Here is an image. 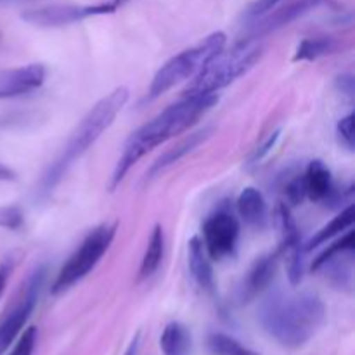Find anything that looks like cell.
<instances>
[{
    "instance_id": "obj_22",
    "label": "cell",
    "mask_w": 355,
    "mask_h": 355,
    "mask_svg": "<svg viewBox=\"0 0 355 355\" xmlns=\"http://www.w3.org/2000/svg\"><path fill=\"white\" fill-rule=\"evenodd\" d=\"M208 349L214 355H259L253 350L246 349L245 345L234 340L232 336L224 333H214L208 338Z\"/></svg>"
},
{
    "instance_id": "obj_15",
    "label": "cell",
    "mask_w": 355,
    "mask_h": 355,
    "mask_svg": "<svg viewBox=\"0 0 355 355\" xmlns=\"http://www.w3.org/2000/svg\"><path fill=\"white\" fill-rule=\"evenodd\" d=\"M211 132H214V128H201V130L187 135L184 141H180L179 144H175L173 148L166 149V153H163V155L159 156L155 163H153L151 168H149V172H148L149 179H155V177L159 175L163 170H166L168 166L175 165V163H179L184 156H187L189 153H193L198 146H201L205 141H207V139H210Z\"/></svg>"
},
{
    "instance_id": "obj_23",
    "label": "cell",
    "mask_w": 355,
    "mask_h": 355,
    "mask_svg": "<svg viewBox=\"0 0 355 355\" xmlns=\"http://www.w3.org/2000/svg\"><path fill=\"white\" fill-rule=\"evenodd\" d=\"M24 214L16 205H6L0 207V227L7 231H17L23 227Z\"/></svg>"
},
{
    "instance_id": "obj_20",
    "label": "cell",
    "mask_w": 355,
    "mask_h": 355,
    "mask_svg": "<svg viewBox=\"0 0 355 355\" xmlns=\"http://www.w3.org/2000/svg\"><path fill=\"white\" fill-rule=\"evenodd\" d=\"M159 345L165 355H191L193 342H191L189 329L180 322H170L163 329Z\"/></svg>"
},
{
    "instance_id": "obj_11",
    "label": "cell",
    "mask_w": 355,
    "mask_h": 355,
    "mask_svg": "<svg viewBox=\"0 0 355 355\" xmlns=\"http://www.w3.org/2000/svg\"><path fill=\"white\" fill-rule=\"evenodd\" d=\"M239 220L229 211H217L203 224V246L211 260L229 259L236 253L239 239Z\"/></svg>"
},
{
    "instance_id": "obj_29",
    "label": "cell",
    "mask_w": 355,
    "mask_h": 355,
    "mask_svg": "<svg viewBox=\"0 0 355 355\" xmlns=\"http://www.w3.org/2000/svg\"><path fill=\"white\" fill-rule=\"evenodd\" d=\"M336 89L347 96L349 99L354 97V76L352 75H342L336 78Z\"/></svg>"
},
{
    "instance_id": "obj_12",
    "label": "cell",
    "mask_w": 355,
    "mask_h": 355,
    "mask_svg": "<svg viewBox=\"0 0 355 355\" xmlns=\"http://www.w3.org/2000/svg\"><path fill=\"white\" fill-rule=\"evenodd\" d=\"M45 75L47 71L40 62L3 69L0 71V99L26 96V94L40 89L45 82Z\"/></svg>"
},
{
    "instance_id": "obj_17",
    "label": "cell",
    "mask_w": 355,
    "mask_h": 355,
    "mask_svg": "<svg viewBox=\"0 0 355 355\" xmlns=\"http://www.w3.org/2000/svg\"><path fill=\"white\" fill-rule=\"evenodd\" d=\"M238 214L246 225L262 229L267 222V203L257 187H245L236 201Z\"/></svg>"
},
{
    "instance_id": "obj_1",
    "label": "cell",
    "mask_w": 355,
    "mask_h": 355,
    "mask_svg": "<svg viewBox=\"0 0 355 355\" xmlns=\"http://www.w3.org/2000/svg\"><path fill=\"white\" fill-rule=\"evenodd\" d=\"M218 96H203V97H182L179 103L165 107L159 114H156L153 120L142 125L141 128L130 134V137L125 142L123 153L116 163L113 177H111L110 189L114 191L120 186L132 166L144 158L148 153L158 146L165 144L170 139L184 134L189 130L203 114H207L211 107L217 104Z\"/></svg>"
},
{
    "instance_id": "obj_3",
    "label": "cell",
    "mask_w": 355,
    "mask_h": 355,
    "mask_svg": "<svg viewBox=\"0 0 355 355\" xmlns=\"http://www.w3.org/2000/svg\"><path fill=\"white\" fill-rule=\"evenodd\" d=\"M127 103L128 89L127 87H116L87 111L85 116L78 121L75 130L71 132V135L66 141L61 155L55 158V162L49 166L47 172L42 177V194H51L54 191V187L61 182L62 177L71 168L73 163L78 162L99 141L101 135L114 123V120H116V116L121 113Z\"/></svg>"
},
{
    "instance_id": "obj_21",
    "label": "cell",
    "mask_w": 355,
    "mask_h": 355,
    "mask_svg": "<svg viewBox=\"0 0 355 355\" xmlns=\"http://www.w3.org/2000/svg\"><path fill=\"white\" fill-rule=\"evenodd\" d=\"M340 49V44L331 37H315L305 38L298 44L295 51L293 61L305 62V61H318V59L326 58V55L335 54Z\"/></svg>"
},
{
    "instance_id": "obj_32",
    "label": "cell",
    "mask_w": 355,
    "mask_h": 355,
    "mask_svg": "<svg viewBox=\"0 0 355 355\" xmlns=\"http://www.w3.org/2000/svg\"><path fill=\"white\" fill-rule=\"evenodd\" d=\"M3 2H17V0H0V3H3Z\"/></svg>"
},
{
    "instance_id": "obj_7",
    "label": "cell",
    "mask_w": 355,
    "mask_h": 355,
    "mask_svg": "<svg viewBox=\"0 0 355 355\" xmlns=\"http://www.w3.org/2000/svg\"><path fill=\"white\" fill-rule=\"evenodd\" d=\"M128 0H106L99 3H87V6H76V3H52V6L30 9L21 14L26 23L38 28H59L68 24L78 23V21L89 19L94 16H104L113 14L127 3Z\"/></svg>"
},
{
    "instance_id": "obj_25",
    "label": "cell",
    "mask_w": 355,
    "mask_h": 355,
    "mask_svg": "<svg viewBox=\"0 0 355 355\" xmlns=\"http://www.w3.org/2000/svg\"><path fill=\"white\" fill-rule=\"evenodd\" d=\"M336 135L340 139V144L347 148L349 151L354 149V114L349 113L343 116L336 125Z\"/></svg>"
},
{
    "instance_id": "obj_13",
    "label": "cell",
    "mask_w": 355,
    "mask_h": 355,
    "mask_svg": "<svg viewBox=\"0 0 355 355\" xmlns=\"http://www.w3.org/2000/svg\"><path fill=\"white\" fill-rule=\"evenodd\" d=\"M277 266H279V253L277 252L259 257L243 279L241 288H239V300L243 304H248V302L255 300L259 295H262L276 277Z\"/></svg>"
},
{
    "instance_id": "obj_16",
    "label": "cell",
    "mask_w": 355,
    "mask_h": 355,
    "mask_svg": "<svg viewBox=\"0 0 355 355\" xmlns=\"http://www.w3.org/2000/svg\"><path fill=\"white\" fill-rule=\"evenodd\" d=\"M189 270L193 276L194 283L207 293H214L215 290V279H214V269H211L210 257H208L207 250H205L201 238L194 236L189 241Z\"/></svg>"
},
{
    "instance_id": "obj_28",
    "label": "cell",
    "mask_w": 355,
    "mask_h": 355,
    "mask_svg": "<svg viewBox=\"0 0 355 355\" xmlns=\"http://www.w3.org/2000/svg\"><path fill=\"white\" fill-rule=\"evenodd\" d=\"M279 2H283V0H257V2L248 9V16L253 17V19H255V17H260L262 14L274 9Z\"/></svg>"
},
{
    "instance_id": "obj_9",
    "label": "cell",
    "mask_w": 355,
    "mask_h": 355,
    "mask_svg": "<svg viewBox=\"0 0 355 355\" xmlns=\"http://www.w3.org/2000/svg\"><path fill=\"white\" fill-rule=\"evenodd\" d=\"M45 267H37L33 272L28 276L26 283H24L23 293L21 298L16 302L10 312H7L6 318L0 321V355L9 349L10 343L19 336L21 329L28 322V319L33 314L35 307H37L38 297H40L42 286L45 281Z\"/></svg>"
},
{
    "instance_id": "obj_5",
    "label": "cell",
    "mask_w": 355,
    "mask_h": 355,
    "mask_svg": "<svg viewBox=\"0 0 355 355\" xmlns=\"http://www.w3.org/2000/svg\"><path fill=\"white\" fill-rule=\"evenodd\" d=\"M225 44H227V37H225L224 31H214L207 38H203L200 44L170 58L156 71L155 78L149 85L148 99H156L179 83L194 78L207 66V62L225 47Z\"/></svg>"
},
{
    "instance_id": "obj_10",
    "label": "cell",
    "mask_w": 355,
    "mask_h": 355,
    "mask_svg": "<svg viewBox=\"0 0 355 355\" xmlns=\"http://www.w3.org/2000/svg\"><path fill=\"white\" fill-rule=\"evenodd\" d=\"M340 3L336 0H295V2L286 3L277 9H270L269 12L255 17V23L246 30L243 38L246 40H262L267 35L295 23L300 17L307 14L315 12L319 9H340Z\"/></svg>"
},
{
    "instance_id": "obj_30",
    "label": "cell",
    "mask_w": 355,
    "mask_h": 355,
    "mask_svg": "<svg viewBox=\"0 0 355 355\" xmlns=\"http://www.w3.org/2000/svg\"><path fill=\"white\" fill-rule=\"evenodd\" d=\"M16 179H17L16 172H14L12 168H9V166L0 163V182H12V180Z\"/></svg>"
},
{
    "instance_id": "obj_2",
    "label": "cell",
    "mask_w": 355,
    "mask_h": 355,
    "mask_svg": "<svg viewBox=\"0 0 355 355\" xmlns=\"http://www.w3.org/2000/svg\"><path fill=\"white\" fill-rule=\"evenodd\" d=\"M259 319L267 335L279 345L298 349L324 324L326 307L312 291H276L262 302Z\"/></svg>"
},
{
    "instance_id": "obj_6",
    "label": "cell",
    "mask_w": 355,
    "mask_h": 355,
    "mask_svg": "<svg viewBox=\"0 0 355 355\" xmlns=\"http://www.w3.org/2000/svg\"><path fill=\"white\" fill-rule=\"evenodd\" d=\"M116 222L101 224L85 236V239L80 243L78 248L71 253V257L66 260L64 266L61 267V270L55 276L54 283L51 286L52 295L64 293L96 269L97 263L101 262V259L110 250L111 243L116 236Z\"/></svg>"
},
{
    "instance_id": "obj_33",
    "label": "cell",
    "mask_w": 355,
    "mask_h": 355,
    "mask_svg": "<svg viewBox=\"0 0 355 355\" xmlns=\"http://www.w3.org/2000/svg\"><path fill=\"white\" fill-rule=\"evenodd\" d=\"M0 297H2V295H0Z\"/></svg>"
},
{
    "instance_id": "obj_24",
    "label": "cell",
    "mask_w": 355,
    "mask_h": 355,
    "mask_svg": "<svg viewBox=\"0 0 355 355\" xmlns=\"http://www.w3.org/2000/svg\"><path fill=\"white\" fill-rule=\"evenodd\" d=\"M279 134H281V130H274L272 134H269L266 139H263L262 144L257 146L255 151H253L252 156L248 158V166L259 165V163L262 162V159L266 158L270 151H272L274 146H276V142L279 141Z\"/></svg>"
},
{
    "instance_id": "obj_4",
    "label": "cell",
    "mask_w": 355,
    "mask_h": 355,
    "mask_svg": "<svg viewBox=\"0 0 355 355\" xmlns=\"http://www.w3.org/2000/svg\"><path fill=\"white\" fill-rule=\"evenodd\" d=\"M262 40L241 38L231 49H222L184 89L182 97L214 96L250 71L262 59Z\"/></svg>"
},
{
    "instance_id": "obj_31",
    "label": "cell",
    "mask_w": 355,
    "mask_h": 355,
    "mask_svg": "<svg viewBox=\"0 0 355 355\" xmlns=\"http://www.w3.org/2000/svg\"><path fill=\"white\" fill-rule=\"evenodd\" d=\"M139 342H141V338H139V335H135V338L130 342V345H128V349H127V352H125V355H137Z\"/></svg>"
},
{
    "instance_id": "obj_19",
    "label": "cell",
    "mask_w": 355,
    "mask_h": 355,
    "mask_svg": "<svg viewBox=\"0 0 355 355\" xmlns=\"http://www.w3.org/2000/svg\"><path fill=\"white\" fill-rule=\"evenodd\" d=\"M354 218H355L354 217V205H349V207L343 208V210L340 211L335 218H331V220H329L324 227L319 229V231L315 232V234L312 236L307 243H305L304 245L305 252H311V250L318 248V246L324 245V243L335 239L336 236H340V234H343L345 231H349V229L354 225Z\"/></svg>"
},
{
    "instance_id": "obj_14",
    "label": "cell",
    "mask_w": 355,
    "mask_h": 355,
    "mask_svg": "<svg viewBox=\"0 0 355 355\" xmlns=\"http://www.w3.org/2000/svg\"><path fill=\"white\" fill-rule=\"evenodd\" d=\"M302 180H304L305 198L315 201V203L333 200V196L336 194L331 172L321 159H314V162L309 163L305 173L302 175Z\"/></svg>"
},
{
    "instance_id": "obj_27",
    "label": "cell",
    "mask_w": 355,
    "mask_h": 355,
    "mask_svg": "<svg viewBox=\"0 0 355 355\" xmlns=\"http://www.w3.org/2000/svg\"><path fill=\"white\" fill-rule=\"evenodd\" d=\"M284 196H286V205L288 207H295V205H300L305 200V191H304V180L302 175L295 177L293 180L288 182V186L284 187Z\"/></svg>"
},
{
    "instance_id": "obj_8",
    "label": "cell",
    "mask_w": 355,
    "mask_h": 355,
    "mask_svg": "<svg viewBox=\"0 0 355 355\" xmlns=\"http://www.w3.org/2000/svg\"><path fill=\"white\" fill-rule=\"evenodd\" d=\"M276 225L279 231V259L286 263L288 279L291 286H298L304 279L305 270V246L302 243L300 231L291 215V208L284 201L277 203L276 207Z\"/></svg>"
},
{
    "instance_id": "obj_26",
    "label": "cell",
    "mask_w": 355,
    "mask_h": 355,
    "mask_svg": "<svg viewBox=\"0 0 355 355\" xmlns=\"http://www.w3.org/2000/svg\"><path fill=\"white\" fill-rule=\"evenodd\" d=\"M35 343H37V328L30 326L19 336V340H17L16 347H14L10 355H31L35 350Z\"/></svg>"
},
{
    "instance_id": "obj_18",
    "label": "cell",
    "mask_w": 355,
    "mask_h": 355,
    "mask_svg": "<svg viewBox=\"0 0 355 355\" xmlns=\"http://www.w3.org/2000/svg\"><path fill=\"white\" fill-rule=\"evenodd\" d=\"M163 255H165V234H163L162 225L156 224L151 232V238L148 241V248H146L144 257L141 260L137 281L151 279L156 274V270L159 269V266H162Z\"/></svg>"
}]
</instances>
